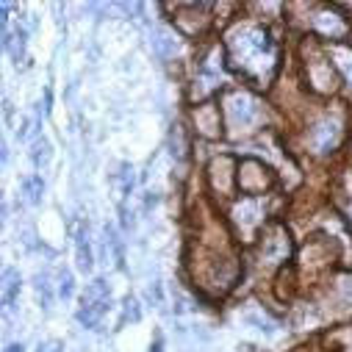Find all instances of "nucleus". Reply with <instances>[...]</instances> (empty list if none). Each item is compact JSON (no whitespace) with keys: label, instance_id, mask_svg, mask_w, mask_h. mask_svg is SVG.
Instances as JSON below:
<instances>
[{"label":"nucleus","instance_id":"obj_1","mask_svg":"<svg viewBox=\"0 0 352 352\" xmlns=\"http://www.w3.org/2000/svg\"><path fill=\"white\" fill-rule=\"evenodd\" d=\"M233 50H236V56L241 58V64H244L247 69H252V67H258V69L270 67V64H272V56H275V53H272L270 34L261 31V28H250V31L236 34Z\"/></svg>","mask_w":352,"mask_h":352},{"label":"nucleus","instance_id":"obj_2","mask_svg":"<svg viewBox=\"0 0 352 352\" xmlns=\"http://www.w3.org/2000/svg\"><path fill=\"white\" fill-rule=\"evenodd\" d=\"M80 302H83V305H80V311H78L80 324L95 327V324L106 316V311H109V305H111V292H109L106 280L95 278L89 286H86V292H83V300H80Z\"/></svg>","mask_w":352,"mask_h":352},{"label":"nucleus","instance_id":"obj_3","mask_svg":"<svg viewBox=\"0 0 352 352\" xmlns=\"http://www.w3.org/2000/svg\"><path fill=\"white\" fill-rule=\"evenodd\" d=\"M338 136H341V128L336 120H324L319 122L314 131H311V144L316 153H330L336 144H338Z\"/></svg>","mask_w":352,"mask_h":352},{"label":"nucleus","instance_id":"obj_4","mask_svg":"<svg viewBox=\"0 0 352 352\" xmlns=\"http://www.w3.org/2000/svg\"><path fill=\"white\" fill-rule=\"evenodd\" d=\"M228 111H230V122H233L236 128H247V125H252L255 117H258V106H255L247 95H236V98L230 100Z\"/></svg>","mask_w":352,"mask_h":352},{"label":"nucleus","instance_id":"obj_5","mask_svg":"<svg viewBox=\"0 0 352 352\" xmlns=\"http://www.w3.org/2000/svg\"><path fill=\"white\" fill-rule=\"evenodd\" d=\"M75 250H78V267L83 272H89L92 270V250H89V241H86L83 228L75 230Z\"/></svg>","mask_w":352,"mask_h":352},{"label":"nucleus","instance_id":"obj_6","mask_svg":"<svg viewBox=\"0 0 352 352\" xmlns=\"http://www.w3.org/2000/svg\"><path fill=\"white\" fill-rule=\"evenodd\" d=\"M17 289H20V275H17L14 270H6V272H3V302H6V305L14 302Z\"/></svg>","mask_w":352,"mask_h":352},{"label":"nucleus","instance_id":"obj_7","mask_svg":"<svg viewBox=\"0 0 352 352\" xmlns=\"http://www.w3.org/2000/svg\"><path fill=\"white\" fill-rule=\"evenodd\" d=\"M58 294L67 300V297H72V275H69V270H61L58 272Z\"/></svg>","mask_w":352,"mask_h":352},{"label":"nucleus","instance_id":"obj_8","mask_svg":"<svg viewBox=\"0 0 352 352\" xmlns=\"http://www.w3.org/2000/svg\"><path fill=\"white\" fill-rule=\"evenodd\" d=\"M36 352H61V344L58 341H45V344H39Z\"/></svg>","mask_w":352,"mask_h":352},{"label":"nucleus","instance_id":"obj_9","mask_svg":"<svg viewBox=\"0 0 352 352\" xmlns=\"http://www.w3.org/2000/svg\"><path fill=\"white\" fill-rule=\"evenodd\" d=\"M6 352H23V344H12Z\"/></svg>","mask_w":352,"mask_h":352}]
</instances>
